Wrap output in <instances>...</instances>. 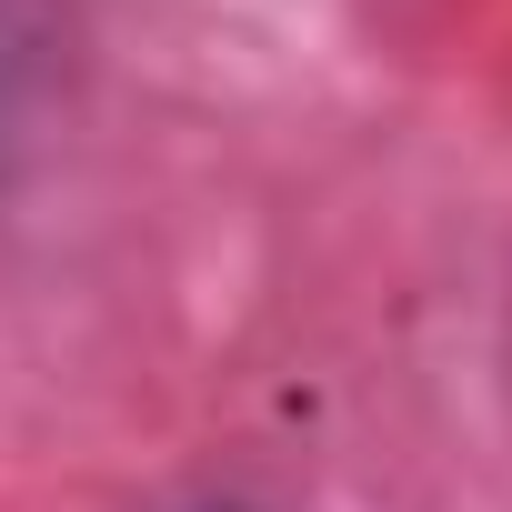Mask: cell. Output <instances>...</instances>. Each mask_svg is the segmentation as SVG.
Wrapping results in <instances>:
<instances>
[{"label": "cell", "instance_id": "6da1fadb", "mask_svg": "<svg viewBox=\"0 0 512 512\" xmlns=\"http://www.w3.org/2000/svg\"><path fill=\"white\" fill-rule=\"evenodd\" d=\"M61 61H71V11L61 0H0V171L41 141Z\"/></svg>", "mask_w": 512, "mask_h": 512}]
</instances>
